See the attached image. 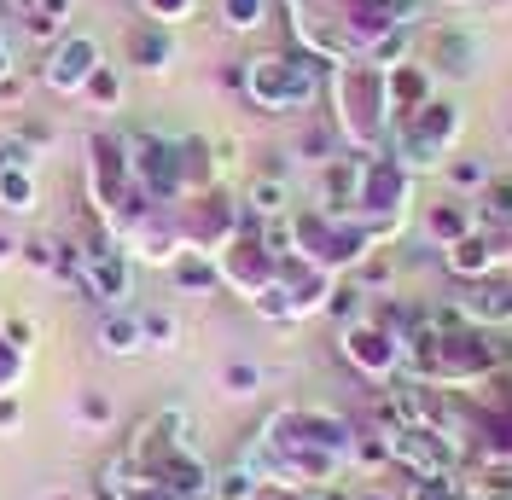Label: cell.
Wrapping results in <instances>:
<instances>
[{
	"label": "cell",
	"instance_id": "cell-22",
	"mask_svg": "<svg viewBox=\"0 0 512 500\" xmlns=\"http://www.w3.org/2000/svg\"><path fill=\"white\" fill-rule=\"evenodd\" d=\"M443 181L454 187V198H466V192L478 198V192L495 181V163H489L483 152H454V157L443 163Z\"/></svg>",
	"mask_w": 512,
	"mask_h": 500
},
{
	"label": "cell",
	"instance_id": "cell-38",
	"mask_svg": "<svg viewBox=\"0 0 512 500\" xmlns=\"http://www.w3.org/2000/svg\"><path fill=\"white\" fill-rule=\"evenodd\" d=\"M76 413H82V425H111V402H105L99 390H82V402H76Z\"/></svg>",
	"mask_w": 512,
	"mask_h": 500
},
{
	"label": "cell",
	"instance_id": "cell-5",
	"mask_svg": "<svg viewBox=\"0 0 512 500\" xmlns=\"http://www.w3.org/2000/svg\"><path fill=\"white\" fill-rule=\"evenodd\" d=\"M76 291H88V303H105V309H128V297H134V256L105 221H94V233L82 245V285Z\"/></svg>",
	"mask_w": 512,
	"mask_h": 500
},
{
	"label": "cell",
	"instance_id": "cell-37",
	"mask_svg": "<svg viewBox=\"0 0 512 500\" xmlns=\"http://www.w3.org/2000/svg\"><path fill=\"white\" fill-rule=\"evenodd\" d=\"M24 262H30V268H41V274H53L59 245H53V239H24Z\"/></svg>",
	"mask_w": 512,
	"mask_h": 500
},
{
	"label": "cell",
	"instance_id": "cell-34",
	"mask_svg": "<svg viewBox=\"0 0 512 500\" xmlns=\"http://www.w3.org/2000/svg\"><path fill=\"white\" fill-rule=\"evenodd\" d=\"M192 12H198V0H140V18H152V24H187Z\"/></svg>",
	"mask_w": 512,
	"mask_h": 500
},
{
	"label": "cell",
	"instance_id": "cell-36",
	"mask_svg": "<svg viewBox=\"0 0 512 500\" xmlns=\"http://www.w3.org/2000/svg\"><path fill=\"white\" fill-rule=\"evenodd\" d=\"M0 338H6L12 349H24V355H30V349H35V326L24 320V314H6V320H0Z\"/></svg>",
	"mask_w": 512,
	"mask_h": 500
},
{
	"label": "cell",
	"instance_id": "cell-17",
	"mask_svg": "<svg viewBox=\"0 0 512 500\" xmlns=\"http://www.w3.org/2000/svg\"><path fill=\"white\" fill-rule=\"evenodd\" d=\"M466 314H472V326H489V332H501V326H512V268H501V274H489V280L466 285Z\"/></svg>",
	"mask_w": 512,
	"mask_h": 500
},
{
	"label": "cell",
	"instance_id": "cell-9",
	"mask_svg": "<svg viewBox=\"0 0 512 500\" xmlns=\"http://www.w3.org/2000/svg\"><path fill=\"white\" fill-rule=\"evenodd\" d=\"M216 262H222V285H227V291H239L245 303H251V297H262L268 285L280 280V256L262 245V221H251V216H245L239 239H233Z\"/></svg>",
	"mask_w": 512,
	"mask_h": 500
},
{
	"label": "cell",
	"instance_id": "cell-16",
	"mask_svg": "<svg viewBox=\"0 0 512 500\" xmlns=\"http://www.w3.org/2000/svg\"><path fill=\"white\" fill-rule=\"evenodd\" d=\"M355 198H361V152H338L332 163H320V210L355 216Z\"/></svg>",
	"mask_w": 512,
	"mask_h": 500
},
{
	"label": "cell",
	"instance_id": "cell-30",
	"mask_svg": "<svg viewBox=\"0 0 512 500\" xmlns=\"http://www.w3.org/2000/svg\"><path fill=\"white\" fill-rule=\"evenodd\" d=\"M70 12H76V0H35L30 6V30L35 35H64L70 30Z\"/></svg>",
	"mask_w": 512,
	"mask_h": 500
},
{
	"label": "cell",
	"instance_id": "cell-7",
	"mask_svg": "<svg viewBox=\"0 0 512 500\" xmlns=\"http://www.w3.org/2000/svg\"><path fill=\"white\" fill-rule=\"evenodd\" d=\"M175 221H181L187 250L222 256V250L239 239V227H245V198H227L222 187H204V192H192V198L175 204Z\"/></svg>",
	"mask_w": 512,
	"mask_h": 500
},
{
	"label": "cell",
	"instance_id": "cell-44",
	"mask_svg": "<svg viewBox=\"0 0 512 500\" xmlns=\"http://www.w3.org/2000/svg\"><path fill=\"white\" fill-rule=\"evenodd\" d=\"M507 140H512V123H507Z\"/></svg>",
	"mask_w": 512,
	"mask_h": 500
},
{
	"label": "cell",
	"instance_id": "cell-45",
	"mask_svg": "<svg viewBox=\"0 0 512 500\" xmlns=\"http://www.w3.org/2000/svg\"><path fill=\"white\" fill-rule=\"evenodd\" d=\"M466 500H478V495H466Z\"/></svg>",
	"mask_w": 512,
	"mask_h": 500
},
{
	"label": "cell",
	"instance_id": "cell-6",
	"mask_svg": "<svg viewBox=\"0 0 512 500\" xmlns=\"http://www.w3.org/2000/svg\"><path fill=\"white\" fill-rule=\"evenodd\" d=\"M414 192H419V175L402 157L373 152V157H361V198H355V216L361 221H402V216H414Z\"/></svg>",
	"mask_w": 512,
	"mask_h": 500
},
{
	"label": "cell",
	"instance_id": "cell-32",
	"mask_svg": "<svg viewBox=\"0 0 512 500\" xmlns=\"http://www.w3.org/2000/svg\"><path fill=\"white\" fill-rule=\"evenodd\" d=\"M408 500H466V483H460V471H443V477H414V483H408Z\"/></svg>",
	"mask_w": 512,
	"mask_h": 500
},
{
	"label": "cell",
	"instance_id": "cell-29",
	"mask_svg": "<svg viewBox=\"0 0 512 500\" xmlns=\"http://www.w3.org/2000/svg\"><path fill=\"white\" fill-rule=\"evenodd\" d=\"M82 99H94L99 111H117V105H123V70H117V64H99L94 82L82 88Z\"/></svg>",
	"mask_w": 512,
	"mask_h": 500
},
{
	"label": "cell",
	"instance_id": "cell-23",
	"mask_svg": "<svg viewBox=\"0 0 512 500\" xmlns=\"http://www.w3.org/2000/svg\"><path fill=\"white\" fill-rule=\"evenodd\" d=\"M245 216H251V221L291 216V187H286V175H262V181H251V192H245Z\"/></svg>",
	"mask_w": 512,
	"mask_h": 500
},
{
	"label": "cell",
	"instance_id": "cell-43",
	"mask_svg": "<svg viewBox=\"0 0 512 500\" xmlns=\"http://www.w3.org/2000/svg\"><path fill=\"white\" fill-rule=\"evenodd\" d=\"M6 6H12V12H24V18H30V6H35V0H6Z\"/></svg>",
	"mask_w": 512,
	"mask_h": 500
},
{
	"label": "cell",
	"instance_id": "cell-1",
	"mask_svg": "<svg viewBox=\"0 0 512 500\" xmlns=\"http://www.w3.org/2000/svg\"><path fill=\"white\" fill-rule=\"evenodd\" d=\"M326 123L338 134V146L344 152H361L373 157L384 152V140H390V94H384V70L367 59H344L332 64V76H326Z\"/></svg>",
	"mask_w": 512,
	"mask_h": 500
},
{
	"label": "cell",
	"instance_id": "cell-8",
	"mask_svg": "<svg viewBox=\"0 0 512 500\" xmlns=\"http://www.w3.org/2000/svg\"><path fill=\"white\" fill-rule=\"evenodd\" d=\"M338 355H344L367 384H390V378L402 373V361H408L402 338H396L390 326H379L373 314L355 320V326H338Z\"/></svg>",
	"mask_w": 512,
	"mask_h": 500
},
{
	"label": "cell",
	"instance_id": "cell-10",
	"mask_svg": "<svg viewBox=\"0 0 512 500\" xmlns=\"http://www.w3.org/2000/svg\"><path fill=\"white\" fill-rule=\"evenodd\" d=\"M105 64V47H99V35L88 30H64L59 47L47 53V64H41V82H47V94H82L88 82H94V70Z\"/></svg>",
	"mask_w": 512,
	"mask_h": 500
},
{
	"label": "cell",
	"instance_id": "cell-27",
	"mask_svg": "<svg viewBox=\"0 0 512 500\" xmlns=\"http://www.w3.org/2000/svg\"><path fill=\"white\" fill-rule=\"evenodd\" d=\"M262 495V483H256V471L245 460H233L227 471H216V483H210V500H256Z\"/></svg>",
	"mask_w": 512,
	"mask_h": 500
},
{
	"label": "cell",
	"instance_id": "cell-26",
	"mask_svg": "<svg viewBox=\"0 0 512 500\" xmlns=\"http://www.w3.org/2000/svg\"><path fill=\"white\" fill-rule=\"evenodd\" d=\"M367 309H373V303H367V291H361L350 274L332 285V297H326V314H332L338 326H355V320H367Z\"/></svg>",
	"mask_w": 512,
	"mask_h": 500
},
{
	"label": "cell",
	"instance_id": "cell-31",
	"mask_svg": "<svg viewBox=\"0 0 512 500\" xmlns=\"http://www.w3.org/2000/svg\"><path fill=\"white\" fill-rule=\"evenodd\" d=\"M222 390L233 396V402H251L256 390H262V367H256V361H227L222 367Z\"/></svg>",
	"mask_w": 512,
	"mask_h": 500
},
{
	"label": "cell",
	"instance_id": "cell-21",
	"mask_svg": "<svg viewBox=\"0 0 512 500\" xmlns=\"http://www.w3.org/2000/svg\"><path fill=\"white\" fill-rule=\"evenodd\" d=\"M99 349H105V355H140V349H146L140 314L134 309H105V320H99Z\"/></svg>",
	"mask_w": 512,
	"mask_h": 500
},
{
	"label": "cell",
	"instance_id": "cell-42",
	"mask_svg": "<svg viewBox=\"0 0 512 500\" xmlns=\"http://www.w3.org/2000/svg\"><path fill=\"white\" fill-rule=\"evenodd\" d=\"M355 500H396V495H384V489H355Z\"/></svg>",
	"mask_w": 512,
	"mask_h": 500
},
{
	"label": "cell",
	"instance_id": "cell-19",
	"mask_svg": "<svg viewBox=\"0 0 512 500\" xmlns=\"http://www.w3.org/2000/svg\"><path fill=\"white\" fill-rule=\"evenodd\" d=\"M472 221L495 239H512V169H495V181L472 198Z\"/></svg>",
	"mask_w": 512,
	"mask_h": 500
},
{
	"label": "cell",
	"instance_id": "cell-20",
	"mask_svg": "<svg viewBox=\"0 0 512 500\" xmlns=\"http://www.w3.org/2000/svg\"><path fill=\"white\" fill-rule=\"evenodd\" d=\"M169 280H175V291L210 297V291H222V262H216L210 250H181V256L169 262Z\"/></svg>",
	"mask_w": 512,
	"mask_h": 500
},
{
	"label": "cell",
	"instance_id": "cell-2",
	"mask_svg": "<svg viewBox=\"0 0 512 500\" xmlns=\"http://www.w3.org/2000/svg\"><path fill=\"white\" fill-rule=\"evenodd\" d=\"M326 76L332 64L303 53V47H286V53H256L245 59V105L251 111H268V117H286V111H309L326 94Z\"/></svg>",
	"mask_w": 512,
	"mask_h": 500
},
{
	"label": "cell",
	"instance_id": "cell-39",
	"mask_svg": "<svg viewBox=\"0 0 512 500\" xmlns=\"http://www.w3.org/2000/svg\"><path fill=\"white\" fill-rule=\"evenodd\" d=\"M12 431H18V390L0 396V437H12Z\"/></svg>",
	"mask_w": 512,
	"mask_h": 500
},
{
	"label": "cell",
	"instance_id": "cell-13",
	"mask_svg": "<svg viewBox=\"0 0 512 500\" xmlns=\"http://www.w3.org/2000/svg\"><path fill=\"white\" fill-rule=\"evenodd\" d=\"M419 59L431 64V76H443V82H472V70H478V35H472V24L443 18V24L425 30V53Z\"/></svg>",
	"mask_w": 512,
	"mask_h": 500
},
{
	"label": "cell",
	"instance_id": "cell-15",
	"mask_svg": "<svg viewBox=\"0 0 512 500\" xmlns=\"http://www.w3.org/2000/svg\"><path fill=\"white\" fill-rule=\"evenodd\" d=\"M123 59L146 76H163L175 64V30L169 24H152V18H134L123 30Z\"/></svg>",
	"mask_w": 512,
	"mask_h": 500
},
{
	"label": "cell",
	"instance_id": "cell-40",
	"mask_svg": "<svg viewBox=\"0 0 512 500\" xmlns=\"http://www.w3.org/2000/svg\"><path fill=\"white\" fill-rule=\"evenodd\" d=\"M0 82H12V47H6V30H0Z\"/></svg>",
	"mask_w": 512,
	"mask_h": 500
},
{
	"label": "cell",
	"instance_id": "cell-33",
	"mask_svg": "<svg viewBox=\"0 0 512 500\" xmlns=\"http://www.w3.org/2000/svg\"><path fill=\"white\" fill-rule=\"evenodd\" d=\"M140 332H146V349H175V338H181L175 314H163V309H146V314H140Z\"/></svg>",
	"mask_w": 512,
	"mask_h": 500
},
{
	"label": "cell",
	"instance_id": "cell-24",
	"mask_svg": "<svg viewBox=\"0 0 512 500\" xmlns=\"http://www.w3.org/2000/svg\"><path fill=\"white\" fill-rule=\"evenodd\" d=\"M35 204H41L35 169H0V210L6 216H35Z\"/></svg>",
	"mask_w": 512,
	"mask_h": 500
},
{
	"label": "cell",
	"instance_id": "cell-18",
	"mask_svg": "<svg viewBox=\"0 0 512 500\" xmlns=\"http://www.w3.org/2000/svg\"><path fill=\"white\" fill-rule=\"evenodd\" d=\"M472 227H478V221H472V204H466V198H437V204H425V216H419V239L448 250L454 239H466Z\"/></svg>",
	"mask_w": 512,
	"mask_h": 500
},
{
	"label": "cell",
	"instance_id": "cell-3",
	"mask_svg": "<svg viewBox=\"0 0 512 500\" xmlns=\"http://www.w3.org/2000/svg\"><path fill=\"white\" fill-rule=\"evenodd\" d=\"M460 105L454 99H431L425 111L414 117H402V123H390V140H384V152H396L414 175H443V163L460 152Z\"/></svg>",
	"mask_w": 512,
	"mask_h": 500
},
{
	"label": "cell",
	"instance_id": "cell-35",
	"mask_svg": "<svg viewBox=\"0 0 512 500\" xmlns=\"http://www.w3.org/2000/svg\"><path fill=\"white\" fill-rule=\"evenodd\" d=\"M35 146H24V140H18V134H6V140H0V169H35Z\"/></svg>",
	"mask_w": 512,
	"mask_h": 500
},
{
	"label": "cell",
	"instance_id": "cell-14",
	"mask_svg": "<svg viewBox=\"0 0 512 500\" xmlns=\"http://www.w3.org/2000/svg\"><path fill=\"white\" fill-rule=\"evenodd\" d=\"M384 94H390V123H402V117H414V111H425L437 99V76H431L425 59L390 64L384 70Z\"/></svg>",
	"mask_w": 512,
	"mask_h": 500
},
{
	"label": "cell",
	"instance_id": "cell-28",
	"mask_svg": "<svg viewBox=\"0 0 512 500\" xmlns=\"http://www.w3.org/2000/svg\"><path fill=\"white\" fill-rule=\"evenodd\" d=\"M268 24V0H222V30L251 35Z\"/></svg>",
	"mask_w": 512,
	"mask_h": 500
},
{
	"label": "cell",
	"instance_id": "cell-11",
	"mask_svg": "<svg viewBox=\"0 0 512 500\" xmlns=\"http://www.w3.org/2000/svg\"><path fill=\"white\" fill-rule=\"evenodd\" d=\"M390 437V466H402L408 477H443V471H460L466 466V454L443 437V431H431V425H408V431H384Z\"/></svg>",
	"mask_w": 512,
	"mask_h": 500
},
{
	"label": "cell",
	"instance_id": "cell-12",
	"mask_svg": "<svg viewBox=\"0 0 512 500\" xmlns=\"http://www.w3.org/2000/svg\"><path fill=\"white\" fill-rule=\"evenodd\" d=\"M501 268H512V239H495V233H483V227H472L466 239H454V245L443 250V274L460 285H478L489 280V274H501Z\"/></svg>",
	"mask_w": 512,
	"mask_h": 500
},
{
	"label": "cell",
	"instance_id": "cell-25",
	"mask_svg": "<svg viewBox=\"0 0 512 500\" xmlns=\"http://www.w3.org/2000/svg\"><path fill=\"white\" fill-rule=\"evenodd\" d=\"M460 483L478 500H512V466H460Z\"/></svg>",
	"mask_w": 512,
	"mask_h": 500
},
{
	"label": "cell",
	"instance_id": "cell-41",
	"mask_svg": "<svg viewBox=\"0 0 512 500\" xmlns=\"http://www.w3.org/2000/svg\"><path fill=\"white\" fill-rule=\"evenodd\" d=\"M18 250H24V245H18V239H12V233H0V268H6V262H12V256H18Z\"/></svg>",
	"mask_w": 512,
	"mask_h": 500
},
{
	"label": "cell",
	"instance_id": "cell-4",
	"mask_svg": "<svg viewBox=\"0 0 512 500\" xmlns=\"http://www.w3.org/2000/svg\"><path fill=\"white\" fill-rule=\"evenodd\" d=\"M128 169L134 187L146 192L158 210H175L187 198V169H181V134H158V128H134L128 134Z\"/></svg>",
	"mask_w": 512,
	"mask_h": 500
}]
</instances>
